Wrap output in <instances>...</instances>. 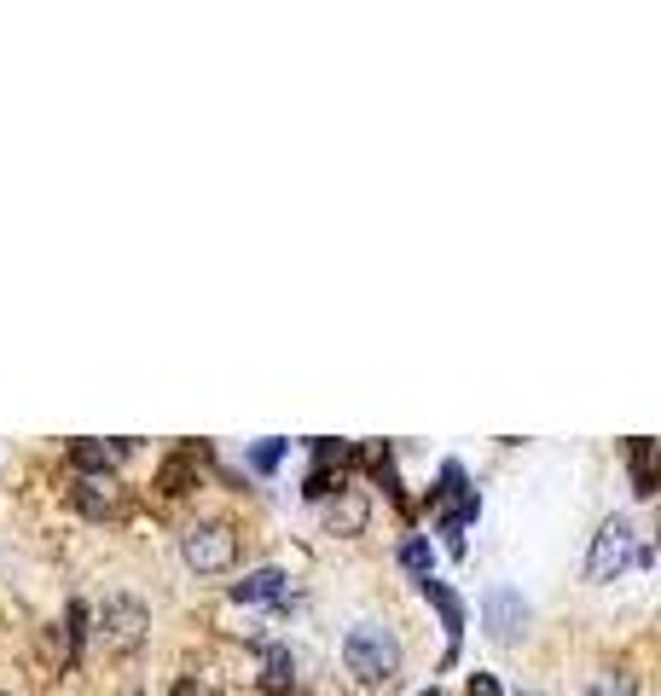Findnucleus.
<instances>
[{"instance_id": "nucleus-6", "label": "nucleus", "mask_w": 661, "mask_h": 696, "mask_svg": "<svg viewBox=\"0 0 661 696\" xmlns=\"http://www.w3.org/2000/svg\"><path fill=\"white\" fill-rule=\"evenodd\" d=\"M418 592L441 609V627H447V638H453V644H447V661H459V638H465V598H459V592H453L447 581H435V574H423Z\"/></svg>"}, {"instance_id": "nucleus-17", "label": "nucleus", "mask_w": 661, "mask_h": 696, "mask_svg": "<svg viewBox=\"0 0 661 696\" xmlns=\"http://www.w3.org/2000/svg\"><path fill=\"white\" fill-rule=\"evenodd\" d=\"M331 488L343 494V477H331V465H319L314 477H308V488H302V494H308V499H331Z\"/></svg>"}, {"instance_id": "nucleus-19", "label": "nucleus", "mask_w": 661, "mask_h": 696, "mask_svg": "<svg viewBox=\"0 0 661 696\" xmlns=\"http://www.w3.org/2000/svg\"><path fill=\"white\" fill-rule=\"evenodd\" d=\"M175 696H209V691H203L198 679H180V685H175Z\"/></svg>"}, {"instance_id": "nucleus-13", "label": "nucleus", "mask_w": 661, "mask_h": 696, "mask_svg": "<svg viewBox=\"0 0 661 696\" xmlns=\"http://www.w3.org/2000/svg\"><path fill=\"white\" fill-rule=\"evenodd\" d=\"M586 696H638V685H633V673L603 668V673H592V691Z\"/></svg>"}, {"instance_id": "nucleus-12", "label": "nucleus", "mask_w": 661, "mask_h": 696, "mask_svg": "<svg viewBox=\"0 0 661 696\" xmlns=\"http://www.w3.org/2000/svg\"><path fill=\"white\" fill-rule=\"evenodd\" d=\"M291 679H296V656L284 644H274L267 650V691H291Z\"/></svg>"}, {"instance_id": "nucleus-2", "label": "nucleus", "mask_w": 661, "mask_h": 696, "mask_svg": "<svg viewBox=\"0 0 661 696\" xmlns=\"http://www.w3.org/2000/svg\"><path fill=\"white\" fill-rule=\"evenodd\" d=\"M633 564H650V552L638 546V529L626 517H609L598 534H592V552H586V581L592 586H609L621 581Z\"/></svg>"}, {"instance_id": "nucleus-9", "label": "nucleus", "mask_w": 661, "mask_h": 696, "mask_svg": "<svg viewBox=\"0 0 661 696\" xmlns=\"http://www.w3.org/2000/svg\"><path fill=\"white\" fill-rule=\"evenodd\" d=\"M123 453H128V441H93V435H76L71 441V465L76 470H93V477H105Z\"/></svg>"}, {"instance_id": "nucleus-14", "label": "nucleus", "mask_w": 661, "mask_h": 696, "mask_svg": "<svg viewBox=\"0 0 661 696\" xmlns=\"http://www.w3.org/2000/svg\"><path fill=\"white\" fill-rule=\"evenodd\" d=\"M284 447H291V441H279V435H267V441H256V447H250V470H256V477H267V470H279V458H284Z\"/></svg>"}, {"instance_id": "nucleus-18", "label": "nucleus", "mask_w": 661, "mask_h": 696, "mask_svg": "<svg viewBox=\"0 0 661 696\" xmlns=\"http://www.w3.org/2000/svg\"><path fill=\"white\" fill-rule=\"evenodd\" d=\"M470 696H505L494 673H470Z\"/></svg>"}, {"instance_id": "nucleus-1", "label": "nucleus", "mask_w": 661, "mask_h": 696, "mask_svg": "<svg viewBox=\"0 0 661 696\" xmlns=\"http://www.w3.org/2000/svg\"><path fill=\"white\" fill-rule=\"evenodd\" d=\"M343 661L360 685H389L401 673V638L395 627H378V621H360L354 633L343 638Z\"/></svg>"}, {"instance_id": "nucleus-10", "label": "nucleus", "mask_w": 661, "mask_h": 696, "mask_svg": "<svg viewBox=\"0 0 661 696\" xmlns=\"http://www.w3.org/2000/svg\"><path fill=\"white\" fill-rule=\"evenodd\" d=\"M99 488H105V482H93V477H76L71 499H76V505H81V511H88V517H111V511H116V499H111V494H99Z\"/></svg>"}, {"instance_id": "nucleus-3", "label": "nucleus", "mask_w": 661, "mask_h": 696, "mask_svg": "<svg viewBox=\"0 0 661 696\" xmlns=\"http://www.w3.org/2000/svg\"><path fill=\"white\" fill-rule=\"evenodd\" d=\"M180 557H186V569H198V574H220L239 557V534H232L227 522H192V529L180 534Z\"/></svg>"}, {"instance_id": "nucleus-11", "label": "nucleus", "mask_w": 661, "mask_h": 696, "mask_svg": "<svg viewBox=\"0 0 661 696\" xmlns=\"http://www.w3.org/2000/svg\"><path fill=\"white\" fill-rule=\"evenodd\" d=\"M633 494L650 499L656 494V465H650V435L633 441Z\"/></svg>"}, {"instance_id": "nucleus-5", "label": "nucleus", "mask_w": 661, "mask_h": 696, "mask_svg": "<svg viewBox=\"0 0 661 696\" xmlns=\"http://www.w3.org/2000/svg\"><path fill=\"white\" fill-rule=\"evenodd\" d=\"M482 627H487V638H494V644H517L522 627H529V604H522V592H511V586L487 592V598H482Z\"/></svg>"}, {"instance_id": "nucleus-16", "label": "nucleus", "mask_w": 661, "mask_h": 696, "mask_svg": "<svg viewBox=\"0 0 661 696\" xmlns=\"http://www.w3.org/2000/svg\"><path fill=\"white\" fill-rule=\"evenodd\" d=\"M64 621H71V627H64V638H71V656L81 650V638H88V604H71V609H64Z\"/></svg>"}, {"instance_id": "nucleus-15", "label": "nucleus", "mask_w": 661, "mask_h": 696, "mask_svg": "<svg viewBox=\"0 0 661 696\" xmlns=\"http://www.w3.org/2000/svg\"><path fill=\"white\" fill-rule=\"evenodd\" d=\"M401 564H406V569H412L418 581H423V574H430V564H435L430 540H423V534H412V540H406V546H401Z\"/></svg>"}, {"instance_id": "nucleus-7", "label": "nucleus", "mask_w": 661, "mask_h": 696, "mask_svg": "<svg viewBox=\"0 0 661 696\" xmlns=\"http://www.w3.org/2000/svg\"><path fill=\"white\" fill-rule=\"evenodd\" d=\"M284 592H291V574L284 569H250L244 581H232V598L239 604H284Z\"/></svg>"}, {"instance_id": "nucleus-8", "label": "nucleus", "mask_w": 661, "mask_h": 696, "mask_svg": "<svg viewBox=\"0 0 661 696\" xmlns=\"http://www.w3.org/2000/svg\"><path fill=\"white\" fill-rule=\"evenodd\" d=\"M366 517H371V505H366V494H354V488H343V494L326 505V529L343 534V540L366 534Z\"/></svg>"}, {"instance_id": "nucleus-4", "label": "nucleus", "mask_w": 661, "mask_h": 696, "mask_svg": "<svg viewBox=\"0 0 661 696\" xmlns=\"http://www.w3.org/2000/svg\"><path fill=\"white\" fill-rule=\"evenodd\" d=\"M145 627H151V609L140 598H105V609H99V633H105L111 650H134V644L145 638Z\"/></svg>"}]
</instances>
